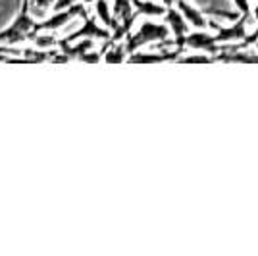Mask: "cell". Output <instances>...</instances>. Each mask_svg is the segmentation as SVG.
<instances>
[{"mask_svg":"<svg viewBox=\"0 0 258 256\" xmlns=\"http://www.w3.org/2000/svg\"><path fill=\"white\" fill-rule=\"evenodd\" d=\"M233 4H235L237 12L241 16H250V4H248V0H233Z\"/></svg>","mask_w":258,"mask_h":256,"instance_id":"2e32d148","label":"cell"},{"mask_svg":"<svg viewBox=\"0 0 258 256\" xmlns=\"http://www.w3.org/2000/svg\"><path fill=\"white\" fill-rule=\"evenodd\" d=\"M112 31L106 29V27H100L98 22L95 18H83V25L76 29L74 33H70L68 37H64L68 43H76L79 39H102V41H108L110 39Z\"/></svg>","mask_w":258,"mask_h":256,"instance_id":"277c9868","label":"cell"},{"mask_svg":"<svg viewBox=\"0 0 258 256\" xmlns=\"http://www.w3.org/2000/svg\"><path fill=\"white\" fill-rule=\"evenodd\" d=\"M168 35H170V27L168 25H162V23H156V22H151V20H145V22L139 25V29L133 33V35H125V50L127 54L135 52V50H139L141 46H145V44L152 43V41H164V39H168Z\"/></svg>","mask_w":258,"mask_h":256,"instance_id":"7a4b0ae2","label":"cell"},{"mask_svg":"<svg viewBox=\"0 0 258 256\" xmlns=\"http://www.w3.org/2000/svg\"><path fill=\"white\" fill-rule=\"evenodd\" d=\"M175 4V8L181 12V16L185 18V22L191 23L193 27H197V29H205V27H208V20H206V16L203 14L201 10H197L195 6H191L187 0H175L173 2Z\"/></svg>","mask_w":258,"mask_h":256,"instance_id":"ba28073f","label":"cell"},{"mask_svg":"<svg viewBox=\"0 0 258 256\" xmlns=\"http://www.w3.org/2000/svg\"><path fill=\"white\" fill-rule=\"evenodd\" d=\"M250 22V16H239L233 25L224 27L216 20H208V27L216 29L214 41L216 43H235V41H243L247 37V23Z\"/></svg>","mask_w":258,"mask_h":256,"instance_id":"3957f363","label":"cell"},{"mask_svg":"<svg viewBox=\"0 0 258 256\" xmlns=\"http://www.w3.org/2000/svg\"><path fill=\"white\" fill-rule=\"evenodd\" d=\"M254 20L258 22V4H256V8H254Z\"/></svg>","mask_w":258,"mask_h":256,"instance_id":"ac0fdd59","label":"cell"},{"mask_svg":"<svg viewBox=\"0 0 258 256\" xmlns=\"http://www.w3.org/2000/svg\"><path fill=\"white\" fill-rule=\"evenodd\" d=\"M100 56H102V52H85V54H81L77 60L79 62H87V64H97V62H100Z\"/></svg>","mask_w":258,"mask_h":256,"instance_id":"9a60e30c","label":"cell"},{"mask_svg":"<svg viewBox=\"0 0 258 256\" xmlns=\"http://www.w3.org/2000/svg\"><path fill=\"white\" fill-rule=\"evenodd\" d=\"M205 16H212L214 20H229V22H235V20H239V12H229V10H201Z\"/></svg>","mask_w":258,"mask_h":256,"instance_id":"4fadbf2b","label":"cell"},{"mask_svg":"<svg viewBox=\"0 0 258 256\" xmlns=\"http://www.w3.org/2000/svg\"><path fill=\"white\" fill-rule=\"evenodd\" d=\"M254 46H256V48H258V41H256V43H254Z\"/></svg>","mask_w":258,"mask_h":256,"instance_id":"d6986e66","label":"cell"},{"mask_svg":"<svg viewBox=\"0 0 258 256\" xmlns=\"http://www.w3.org/2000/svg\"><path fill=\"white\" fill-rule=\"evenodd\" d=\"M177 62H181V64H212L214 62V56H203V54H199V56H185V58H177Z\"/></svg>","mask_w":258,"mask_h":256,"instance_id":"5bb4252c","label":"cell"},{"mask_svg":"<svg viewBox=\"0 0 258 256\" xmlns=\"http://www.w3.org/2000/svg\"><path fill=\"white\" fill-rule=\"evenodd\" d=\"M95 16H97V20L102 22V25H106V29H110V31H114L119 25L118 20L112 16L108 0H95Z\"/></svg>","mask_w":258,"mask_h":256,"instance_id":"30bf717a","label":"cell"},{"mask_svg":"<svg viewBox=\"0 0 258 256\" xmlns=\"http://www.w3.org/2000/svg\"><path fill=\"white\" fill-rule=\"evenodd\" d=\"M77 0H54L52 6H50V10L52 12H60V10H66L68 6H72V4H76Z\"/></svg>","mask_w":258,"mask_h":256,"instance_id":"e0dca14e","label":"cell"},{"mask_svg":"<svg viewBox=\"0 0 258 256\" xmlns=\"http://www.w3.org/2000/svg\"><path fill=\"white\" fill-rule=\"evenodd\" d=\"M164 18H166V22L170 25V31H172L173 37H175V46H185V44H183V37L189 33V23L185 22L181 12L177 10V8H173V6H168Z\"/></svg>","mask_w":258,"mask_h":256,"instance_id":"52a82bcc","label":"cell"},{"mask_svg":"<svg viewBox=\"0 0 258 256\" xmlns=\"http://www.w3.org/2000/svg\"><path fill=\"white\" fill-rule=\"evenodd\" d=\"M183 44L187 48H197V50H205L210 56H214L222 50V44L216 43L214 41V35H208L205 31H193V33H187L183 37Z\"/></svg>","mask_w":258,"mask_h":256,"instance_id":"8992f818","label":"cell"},{"mask_svg":"<svg viewBox=\"0 0 258 256\" xmlns=\"http://www.w3.org/2000/svg\"><path fill=\"white\" fill-rule=\"evenodd\" d=\"M133 10L139 16H149V18H162L166 14V6L152 2V0H131Z\"/></svg>","mask_w":258,"mask_h":256,"instance_id":"9c48e42d","label":"cell"},{"mask_svg":"<svg viewBox=\"0 0 258 256\" xmlns=\"http://www.w3.org/2000/svg\"><path fill=\"white\" fill-rule=\"evenodd\" d=\"M185 52V46H175L173 50H168L164 52L162 50L160 54H152V52H131L127 54L125 62L129 64H162V62H177V58L183 56Z\"/></svg>","mask_w":258,"mask_h":256,"instance_id":"5b68a950","label":"cell"},{"mask_svg":"<svg viewBox=\"0 0 258 256\" xmlns=\"http://www.w3.org/2000/svg\"><path fill=\"white\" fill-rule=\"evenodd\" d=\"M33 27H35V18L29 14V0H23L20 14L16 16V20L0 31V44H20L23 41H31Z\"/></svg>","mask_w":258,"mask_h":256,"instance_id":"6da1fadb","label":"cell"},{"mask_svg":"<svg viewBox=\"0 0 258 256\" xmlns=\"http://www.w3.org/2000/svg\"><path fill=\"white\" fill-rule=\"evenodd\" d=\"M104 56V62L108 64H121V62H125V58H127V50H125V46L123 43H108V50L102 52Z\"/></svg>","mask_w":258,"mask_h":256,"instance_id":"8fae6325","label":"cell"},{"mask_svg":"<svg viewBox=\"0 0 258 256\" xmlns=\"http://www.w3.org/2000/svg\"><path fill=\"white\" fill-rule=\"evenodd\" d=\"M31 41H33V46L39 48V50H50V48H54L56 43H58V39H56L50 31L35 33V35L31 37Z\"/></svg>","mask_w":258,"mask_h":256,"instance_id":"7c38bea8","label":"cell"}]
</instances>
